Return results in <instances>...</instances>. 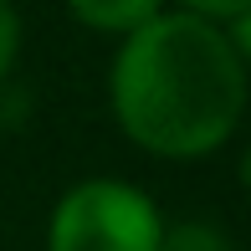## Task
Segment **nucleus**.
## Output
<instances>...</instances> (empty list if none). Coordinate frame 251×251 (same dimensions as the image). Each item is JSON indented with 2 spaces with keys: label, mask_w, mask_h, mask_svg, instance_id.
<instances>
[{
  "label": "nucleus",
  "mask_w": 251,
  "mask_h": 251,
  "mask_svg": "<svg viewBox=\"0 0 251 251\" xmlns=\"http://www.w3.org/2000/svg\"><path fill=\"white\" fill-rule=\"evenodd\" d=\"M108 108L128 144L154 159H205L241 128L246 56L226 26L190 10H159L118 36Z\"/></svg>",
  "instance_id": "obj_1"
},
{
  "label": "nucleus",
  "mask_w": 251,
  "mask_h": 251,
  "mask_svg": "<svg viewBox=\"0 0 251 251\" xmlns=\"http://www.w3.org/2000/svg\"><path fill=\"white\" fill-rule=\"evenodd\" d=\"M179 10H190V16H200V21H215V26H226V21L251 16V0H179Z\"/></svg>",
  "instance_id": "obj_6"
},
{
  "label": "nucleus",
  "mask_w": 251,
  "mask_h": 251,
  "mask_svg": "<svg viewBox=\"0 0 251 251\" xmlns=\"http://www.w3.org/2000/svg\"><path fill=\"white\" fill-rule=\"evenodd\" d=\"M67 16L87 31H102V36H128L144 21H154L159 10H169V0H62Z\"/></svg>",
  "instance_id": "obj_3"
},
{
  "label": "nucleus",
  "mask_w": 251,
  "mask_h": 251,
  "mask_svg": "<svg viewBox=\"0 0 251 251\" xmlns=\"http://www.w3.org/2000/svg\"><path fill=\"white\" fill-rule=\"evenodd\" d=\"M164 215L149 190L113 175L77 179L47 215V251H159Z\"/></svg>",
  "instance_id": "obj_2"
},
{
  "label": "nucleus",
  "mask_w": 251,
  "mask_h": 251,
  "mask_svg": "<svg viewBox=\"0 0 251 251\" xmlns=\"http://www.w3.org/2000/svg\"><path fill=\"white\" fill-rule=\"evenodd\" d=\"M16 56H21V10L16 0H0V82L16 72Z\"/></svg>",
  "instance_id": "obj_4"
},
{
  "label": "nucleus",
  "mask_w": 251,
  "mask_h": 251,
  "mask_svg": "<svg viewBox=\"0 0 251 251\" xmlns=\"http://www.w3.org/2000/svg\"><path fill=\"white\" fill-rule=\"evenodd\" d=\"M159 251H231V246L210 226H179V231H164V246Z\"/></svg>",
  "instance_id": "obj_5"
}]
</instances>
